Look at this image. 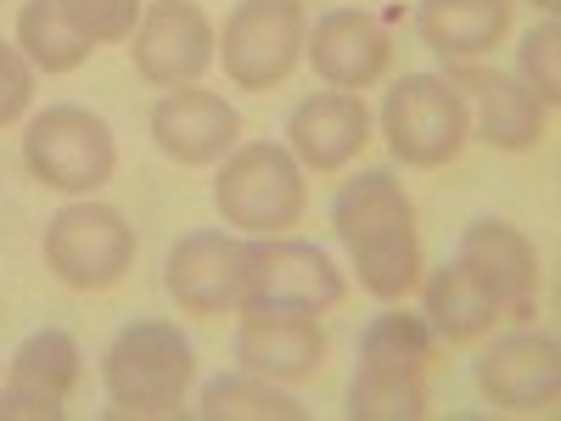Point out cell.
<instances>
[{
    "instance_id": "cell-1",
    "label": "cell",
    "mask_w": 561,
    "mask_h": 421,
    "mask_svg": "<svg viewBox=\"0 0 561 421\" xmlns=\"http://www.w3.org/2000/svg\"><path fill=\"white\" fill-rule=\"evenodd\" d=\"M332 230L370 298H404L421 281V237H415V208L404 185L388 169H365L337 185L332 197Z\"/></svg>"
},
{
    "instance_id": "cell-2",
    "label": "cell",
    "mask_w": 561,
    "mask_h": 421,
    "mask_svg": "<svg viewBox=\"0 0 561 421\" xmlns=\"http://www.w3.org/2000/svg\"><path fill=\"white\" fill-rule=\"evenodd\" d=\"M197 377V354L174 320H129L102 354V383L113 410L107 416H180L185 388Z\"/></svg>"
},
{
    "instance_id": "cell-3",
    "label": "cell",
    "mask_w": 561,
    "mask_h": 421,
    "mask_svg": "<svg viewBox=\"0 0 561 421\" xmlns=\"http://www.w3.org/2000/svg\"><path fill=\"white\" fill-rule=\"evenodd\" d=\"M214 208L225 225H237L242 237H287L309 208L304 163L280 147V140H248L219 158L214 180Z\"/></svg>"
},
{
    "instance_id": "cell-4",
    "label": "cell",
    "mask_w": 561,
    "mask_h": 421,
    "mask_svg": "<svg viewBox=\"0 0 561 421\" xmlns=\"http://www.w3.org/2000/svg\"><path fill=\"white\" fill-rule=\"evenodd\" d=\"M23 163L39 185L51 192H68V197H90L102 192L118 169V140L107 129V118H96L90 107H73V102H57L28 118L23 129Z\"/></svg>"
},
{
    "instance_id": "cell-5",
    "label": "cell",
    "mask_w": 561,
    "mask_h": 421,
    "mask_svg": "<svg viewBox=\"0 0 561 421\" xmlns=\"http://www.w3.org/2000/svg\"><path fill=\"white\" fill-rule=\"evenodd\" d=\"M382 135L399 163L444 169L472 135V113H466V96L449 73H404L382 102Z\"/></svg>"
},
{
    "instance_id": "cell-6",
    "label": "cell",
    "mask_w": 561,
    "mask_h": 421,
    "mask_svg": "<svg viewBox=\"0 0 561 421\" xmlns=\"http://www.w3.org/2000/svg\"><path fill=\"white\" fill-rule=\"evenodd\" d=\"M135 225L107 203H68L45 219V270L73 293H107L135 264Z\"/></svg>"
},
{
    "instance_id": "cell-7",
    "label": "cell",
    "mask_w": 561,
    "mask_h": 421,
    "mask_svg": "<svg viewBox=\"0 0 561 421\" xmlns=\"http://www.w3.org/2000/svg\"><path fill=\"white\" fill-rule=\"evenodd\" d=\"M309 12L304 0H242L225 18V34L214 57L225 62V79L237 90H275L304 57Z\"/></svg>"
},
{
    "instance_id": "cell-8",
    "label": "cell",
    "mask_w": 561,
    "mask_h": 421,
    "mask_svg": "<svg viewBox=\"0 0 561 421\" xmlns=\"http://www.w3.org/2000/svg\"><path fill=\"white\" fill-rule=\"evenodd\" d=\"M253 242L225 230H185L163 259V287L185 315H225L248 304Z\"/></svg>"
},
{
    "instance_id": "cell-9",
    "label": "cell",
    "mask_w": 561,
    "mask_h": 421,
    "mask_svg": "<svg viewBox=\"0 0 561 421\" xmlns=\"http://www.w3.org/2000/svg\"><path fill=\"white\" fill-rule=\"evenodd\" d=\"M343 298H348V281H343V270L332 264V253H325V248L298 242V237H253L248 304L325 315V309H337Z\"/></svg>"
},
{
    "instance_id": "cell-10",
    "label": "cell",
    "mask_w": 561,
    "mask_h": 421,
    "mask_svg": "<svg viewBox=\"0 0 561 421\" xmlns=\"http://www.w3.org/2000/svg\"><path fill=\"white\" fill-rule=\"evenodd\" d=\"M135 73L158 84V90H174V84H197L208 68H214V23L197 0H152L147 12H140L135 34Z\"/></svg>"
},
{
    "instance_id": "cell-11",
    "label": "cell",
    "mask_w": 561,
    "mask_h": 421,
    "mask_svg": "<svg viewBox=\"0 0 561 421\" xmlns=\"http://www.w3.org/2000/svg\"><path fill=\"white\" fill-rule=\"evenodd\" d=\"M84 377V354L73 332L62 326H39L28 332L7 365V388H0V421H62L68 394Z\"/></svg>"
},
{
    "instance_id": "cell-12",
    "label": "cell",
    "mask_w": 561,
    "mask_h": 421,
    "mask_svg": "<svg viewBox=\"0 0 561 421\" xmlns=\"http://www.w3.org/2000/svg\"><path fill=\"white\" fill-rule=\"evenodd\" d=\"M158 152L180 169H208L219 163L230 147L242 140V113L230 107L219 90H197V84H174L158 96L152 118H147Z\"/></svg>"
},
{
    "instance_id": "cell-13",
    "label": "cell",
    "mask_w": 561,
    "mask_h": 421,
    "mask_svg": "<svg viewBox=\"0 0 561 421\" xmlns=\"http://www.w3.org/2000/svg\"><path fill=\"white\" fill-rule=\"evenodd\" d=\"M472 377L494 410H511V416L550 410L561 394V349L550 332H505L478 354Z\"/></svg>"
},
{
    "instance_id": "cell-14",
    "label": "cell",
    "mask_w": 561,
    "mask_h": 421,
    "mask_svg": "<svg viewBox=\"0 0 561 421\" xmlns=\"http://www.w3.org/2000/svg\"><path fill=\"white\" fill-rule=\"evenodd\" d=\"M455 264L472 270V281L500 304L505 320H528L534 298H539V253L523 237L517 225L505 219H472L460 230V248Z\"/></svg>"
},
{
    "instance_id": "cell-15",
    "label": "cell",
    "mask_w": 561,
    "mask_h": 421,
    "mask_svg": "<svg viewBox=\"0 0 561 421\" xmlns=\"http://www.w3.org/2000/svg\"><path fill=\"white\" fill-rule=\"evenodd\" d=\"M237 365L270 383H304L325 365V326L304 309H242L237 326Z\"/></svg>"
},
{
    "instance_id": "cell-16",
    "label": "cell",
    "mask_w": 561,
    "mask_h": 421,
    "mask_svg": "<svg viewBox=\"0 0 561 421\" xmlns=\"http://www.w3.org/2000/svg\"><path fill=\"white\" fill-rule=\"evenodd\" d=\"M449 79L466 96V113H472L478 140H489L494 152H528V147H539V135L550 124V107L534 96L523 79L478 68V62H449Z\"/></svg>"
},
{
    "instance_id": "cell-17",
    "label": "cell",
    "mask_w": 561,
    "mask_h": 421,
    "mask_svg": "<svg viewBox=\"0 0 561 421\" xmlns=\"http://www.w3.org/2000/svg\"><path fill=\"white\" fill-rule=\"evenodd\" d=\"M304 57L314 62V73L332 90H365V84H377L388 73L393 39L370 12L332 7V12H320L314 29L304 34Z\"/></svg>"
},
{
    "instance_id": "cell-18",
    "label": "cell",
    "mask_w": 561,
    "mask_h": 421,
    "mask_svg": "<svg viewBox=\"0 0 561 421\" xmlns=\"http://www.w3.org/2000/svg\"><path fill=\"white\" fill-rule=\"evenodd\" d=\"M370 140V107L354 96V90H320V96H304L287 118V152L314 169V174H337L348 169Z\"/></svg>"
},
{
    "instance_id": "cell-19",
    "label": "cell",
    "mask_w": 561,
    "mask_h": 421,
    "mask_svg": "<svg viewBox=\"0 0 561 421\" xmlns=\"http://www.w3.org/2000/svg\"><path fill=\"white\" fill-rule=\"evenodd\" d=\"M415 29L444 62H478L511 29V0H421Z\"/></svg>"
},
{
    "instance_id": "cell-20",
    "label": "cell",
    "mask_w": 561,
    "mask_h": 421,
    "mask_svg": "<svg viewBox=\"0 0 561 421\" xmlns=\"http://www.w3.org/2000/svg\"><path fill=\"white\" fill-rule=\"evenodd\" d=\"M421 315H427L433 338L444 343H478L494 332V320H505L500 304L472 281V270H460L455 259L421 281Z\"/></svg>"
},
{
    "instance_id": "cell-21",
    "label": "cell",
    "mask_w": 561,
    "mask_h": 421,
    "mask_svg": "<svg viewBox=\"0 0 561 421\" xmlns=\"http://www.w3.org/2000/svg\"><path fill=\"white\" fill-rule=\"evenodd\" d=\"M433 343H438V338H433L427 315H410V309L370 315L365 332H359V371H388V377H427Z\"/></svg>"
},
{
    "instance_id": "cell-22",
    "label": "cell",
    "mask_w": 561,
    "mask_h": 421,
    "mask_svg": "<svg viewBox=\"0 0 561 421\" xmlns=\"http://www.w3.org/2000/svg\"><path fill=\"white\" fill-rule=\"evenodd\" d=\"M18 52L34 62V73H73L96 45H90L68 12H62V0H23V12H18Z\"/></svg>"
},
{
    "instance_id": "cell-23",
    "label": "cell",
    "mask_w": 561,
    "mask_h": 421,
    "mask_svg": "<svg viewBox=\"0 0 561 421\" xmlns=\"http://www.w3.org/2000/svg\"><path fill=\"white\" fill-rule=\"evenodd\" d=\"M203 421H304V405L293 394H280L270 377H253V371H225L214 377L197 399Z\"/></svg>"
},
{
    "instance_id": "cell-24",
    "label": "cell",
    "mask_w": 561,
    "mask_h": 421,
    "mask_svg": "<svg viewBox=\"0 0 561 421\" xmlns=\"http://www.w3.org/2000/svg\"><path fill=\"white\" fill-rule=\"evenodd\" d=\"M348 416L354 421H421L427 416V383L421 377H388V371H354Z\"/></svg>"
},
{
    "instance_id": "cell-25",
    "label": "cell",
    "mask_w": 561,
    "mask_h": 421,
    "mask_svg": "<svg viewBox=\"0 0 561 421\" xmlns=\"http://www.w3.org/2000/svg\"><path fill=\"white\" fill-rule=\"evenodd\" d=\"M517 73H523V84L534 90L545 107L561 102V23H556V18H545V23L517 45Z\"/></svg>"
},
{
    "instance_id": "cell-26",
    "label": "cell",
    "mask_w": 561,
    "mask_h": 421,
    "mask_svg": "<svg viewBox=\"0 0 561 421\" xmlns=\"http://www.w3.org/2000/svg\"><path fill=\"white\" fill-rule=\"evenodd\" d=\"M62 12L90 45H118L140 23V0H62Z\"/></svg>"
},
{
    "instance_id": "cell-27",
    "label": "cell",
    "mask_w": 561,
    "mask_h": 421,
    "mask_svg": "<svg viewBox=\"0 0 561 421\" xmlns=\"http://www.w3.org/2000/svg\"><path fill=\"white\" fill-rule=\"evenodd\" d=\"M34 102V62L0 39V124H18Z\"/></svg>"
},
{
    "instance_id": "cell-28",
    "label": "cell",
    "mask_w": 561,
    "mask_h": 421,
    "mask_svg": "<svg viewBox=\"0 0 561 421\" xmlns=\"http://www.w3.org/2000/svg\"><path fill=\"white\" fill-rule=\"evenodd\" d=\"M534 7H539L545 18H556V12H561V0H534Z\"/></svg>"
}]
</instances>
